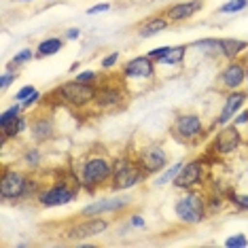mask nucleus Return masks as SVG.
<instances>
[{"label": "nucleus", "mask_w": 248, "mask_h": 248, "mask_svg": "<svg viewBox=\"0 0 248 248\" xmlns=\"http://www.w3.org/2000/svg\"><path fill=\"white\" fill-rule=\"evenodd\" d=\"M174 214L178 217V221L185 225H197L206 218L208 214V200L202 191L197 189H187L183 197H178L174 204Z\"/></svg>", "instance_id": "f257e3e1"}, {"label": "nucleus", "mask_w": 248, "mask_h": 248, "mask_svg": "<svg viewBox=\"0 0 248 248\" xmlns=\"http://www.w3.org/2000/svg\"><path fill=\"white\" fill-rule=\"evenodd\" d=\"M146 172L140 168L138 159L123 155L112 161V176H110V189L112 191H125L140 185L144 180Z\"/></svg>", "instance_id": "f03ea898"}, {"label": "nucleus", "mask_w": 248, "mask_h": 248, "mask_svg": "<svg viewBox=\"0 0 248 248\" xmlns=\"http://www.w3.org/2000/svg\"><path fill=\"white\" fill-rule=\"evenodd\" d=\"M112 176V163L102 155L89 157L83 161L81 166V176H78V187H83L85 191H93L100 185H104L106 180H110Z\"/></svg>", "instance_id": "7ed1b4c3"}, {"label": "nucleus", "mask_w": 248, "mask_h": 248, "mask_svg": "<svg viewBox=\"0 0 248 248\" xmlns=\"http://www.w3.org/2000/svg\"><path fill=\"white\" fill-rule=\"evenodd\" d=\"M95 87L93 83H81V81H66L55 89V98H60L64 104L72 106V108H85V106L93 104L95 100Z\"/></svg>", "instance_id": "20e7f679"}, {"label": "nucleus", "mask_w": 248, "mask_h": 248, "mask_svg": "<svg viewBox=\"0 0 248 248\" xmlns=\"http://www.w3.org/2000/svg\"><path fill=\"white\" fill-rule=\"evenodd\" d=\"M32 193V180L15 168H4L0 178V195L2 200H21Z\"/></svg>", "instance_id": "39448f33"}, {"label": "nucleus", "mask_w": 248, "mask_h": 248, "mask_svg": "<svg viewBox=\"0 0 248 248\" xmlns=\"http://www.w3.org/2000/svg\"><path fill=\"white\" fill-rule=\"evenodd\" d=\"M206 132L204 121L193 112L187 115H176V119L172 123V136L180 140V142H195L197 138H202Z\"/></svg>", "instance_id": "423d86ee"}, {"label": "nucleus", "mask_w": 248, "mask_h": 248, "mask_svg": "<svg viewBox=\"0 0 248 248\" xmlns=\"http://www.w3.org/2000/svg\"><path fill=\"white\" fill-rule=\"evenodd\" d=\"M75 197H77V189H72L70 183H55L51 187L43 189L36 195V202L43 208H55V206L70 204Z\"/></svg>", "instance_id": "0eeeda50"}, {"label": "nucleus", "mask_w": 248, "mask_h": 248, "mask_svg": "<svg viewBox=\"0 0 248 248\" xmlns=\"http://www.w3.org/2000/svg\"><path fill=\"white\" fill-rule=\"evenodd\" d=\"M242 144V134L238 132V125L233 123H227V125H221V129L217 132L212 144H210V151L214 155H229L233 153L235 149H240Z\"/></svg>", "instance_id": "6e6552de"}, {"label": "nucleus", "mask_w": 248, "mask_h": 248, "mask_svg": "<svg viewBox=\"0 0 248 248\" xmlns=\"http://www.w3.org/2000/svg\"><path fill=\"white\" fill-rule=\"evenodd\" d=\"M125 100H127V93L123 92V87L104 83V85H100L95 89L93 106L100 110H117V108H123V106H125Z\"/></svg>", "instance_id": "1a4fd4ad"}, {"label": "nucleus", "mask_w": 248, "mask_h": 248, "mask_svg": "<svg viewBox=\"0 0 248 248\" xmlns=\"http://www.w3.org/2000/svg\"><path fill=\"white\" fill-rule=\"evenodd\" d=\"M136 159L146 174H157V172L166 170V166H168V155L159 144H149L144 149H140Z\"/></svg>", "instance_id": "9d476101"}, {"label": "nucleus", "mask_w": 248, "mask_h": 248, "mask_svg": "<svg viewBox=\"0 0 248 248\" xmlns=\"http://www.w3.org/2000/svg\"><path fill=\"white\" fill-rule=\"evenodd\" d=\"M204 161L202 159H193V161H187L183 163V168H180L178 176L174 178V185H176L178 189H195L202 185V180H204Z\"/></svg>", "instance_id": "9b49d317"}, {"label": "nucleus", "mask_w": 248, "mask_h": 248, "mask_svg": "<svg viewBox=\"0 0 248 248\" xmlns=\"http://www.w3.org/2000/svg\"><path fill=\"white\" fill-rule=\"evenodd\" d=\"M108 229V221L106 218H100V217H92V218H85V221H78L77 225L66 231V238L70 240H87V238H93V235H100Z\"/></svg>", "instance_id": "f8f14e48"}, {"label": "nucleus", "mask_w": 248, "mask_h": 248, "mask_svg": "<svg viewBox=\"0 0 248 248\" xmlns=\"http://www.w3.org/2000/svg\"><path fill=\"white\" fill-rule=\"evenodd\" d=\"M246 83V66L238 60H231L218 75V85L227 92H235Z\"/></svg>", "instance_id": "ddd939ff"}, {"label": "nucleus", "mask_w": 248, "mask_h": 248, "mask_svg": "<svg viewBox=\"0 0 248 248\" xmlns=\"http://www.w3.org/2000/svg\"><path fill=\"white\" fill-rule=\"evenodd\" d=\"M129 204H132L129 197H106V200H98L85 206L81 210V217H102V214H108V212H121Z\"/></svg>", "instance_id": "4468645a"}, {"label": "nucleus", "mask_w": 248, "mask_h": 248, "mask_svg": "<svg viewBox=\"0 0 248 248\" xmlns=\"http://www.w3.org/2000/svg\"><path fill=\"white\" fill-rule=\"evenodd\" d=\"M155 60H151L149 55H138V58L129 60L123 66V77L127 78H153L155 77Z\"/></svg>", "instance_id": "2eb2a0df"}, {"label": "nucleus", "mask_w": 248, "mask_h": 248, "mask_svg": "<svg viewBox=\"0 0 248 248\" xmlns=\"http://www.w3.org/2000/svg\"><path fill=\"white\" fill-rule=\"evenodd\" d=\"M246 98H248V92H240V89L229 92L227 98H225V106H223L221 115H218V119H217V125H227L229 121H233V117L238 115L242 110V106L246 104Z\"/></svg>", "instance_id": "dca6fc26"}, {"label": "nucleus", "mask_w": 248, "mask_h": 248, "mask_svg": "<svg viewBox=\"0 0 248 248\" xmlns=\"http://www.w3.org/2000/svg\"><path fill=\"white\" fill-rule=\"evenodd\" d=\"M202 7H204V0H187V2L172 4V7L166 11V19L170 21V24H172V21H185V19H191Z\"/></svg>", "instance_id": "f3484780"}, {"label": "nucleus", "mask_w": 248, "mask_h": 248, "mask_svg": "<svg viewBox=\"0 0 248 248\" xmlns=\"http://www.w3.org/2000/svg\"><path fill=\"white\" fill-rule=\"evenodd\" d=\"M30 138L34 140V142H47L49 138H53V132H55V127H53V123L49 117H36L34 121L30 123Z\"/></svg>", "instance_id": "a211bd4d"}, {"label": "nucleus", "mask_w": 248, "mask_h": 248, "mask_svg": "<svg viewBox=\"0 0 248 248\" xmlns=\"http://www.w3.org/2000/svg\"><path fill=\"white\" fill-rule=\"evenodd\" d=\"M248 49V43L246 41H240V38H221V51H223V58L231 60H238L242 53Z\"/></svg>", "instance_id": "6ab92c4d"}, {"label": "nucleus", "mask_w": 248, "mask_h": 248, "mask_svg": "<svg viewBox=\"0 0 248 248\" xmlns=\"http://www.w3.org/2000/svg\"><path fill=\"white\" fill-rule=\"evenodd\" d=\"M191 47H193L195 51L208 55V58H218V55H223L221 38H202V41H195Z\"/></svg>", "instance_id": "aec40b11"}, {"label": "nucleus", "mask_w": 248, "mask_h": 248, "mask_svg": "<svg viewBox=\"0 0 248 248\" xmlns=\"http://www.w3.org/2000/svg\"><path fill=\"white\" fill-rule=\"evenodd\" d=\"M168 26H170V21L166 17H153L138 28V34L142 38H149V36H155V34H159V32L168 30Z\"/></svg>", "instance_id": "412c9836"}, {"label": "nucleus", "mask_w": 248, "mask_h": 248, "mask_svg": "<svg viewBox=\"0 0 248 248\" xmlns=\"http://www.w3.org/2000/svg\"><path fill=\"white\" fill-rule=\"evenodd\" d=\"M64 47V41L58 36H51V38H45L36 45V58H49V55H55L60 49Z\"/></svg>", "instance_id": "4be33fe9"}, {"label": "nucleus", "mask_w": 248, "mask_h": 248, "mask_svg": "<svg viewBox=\"0 0 248 248\" xmlns=\"http://www.w3.org/2000/svg\"><path fill=\"white\" fill-rule=\"evenodd\" d=\"M185 55H187V47L185 45H176V47H170V51L166 53L159 64L161 66H180L185 62Z\"/></svg>", "instance_id": "5701e85b"}, {"label": "nucleus", "mask_w": 248, "mask_h": 248, "mask_svg": "<svg viewBox=\"0 0 248 248\" xmlns=\"http://www.w3.org/2000/svg\"><path fill=\"white\" fill-rule=\"evenodd\" d=\"M21 119V104H13L11 108H7L2 112V117H0V129H4V127H9V125H13L15 121H19Z\"/></svg>", "instance_id": "b1692460"}, {"label": "nucleus", "mask_w": 248, "mask_h": 248, "mask_svg": "<svg viewBox=\"0 0 248 248\" xmlns=\"http://www.w3.org/2000/svg\"><path fill=\"white\" fill-rule=\"evenodd\" d=\"M180 168H183V161H176V163H174V166H170L166 172L161 174L159 178L155 180V185H157V187H163V185H168V183H174V178L178 176Z\"/></svg>", "instance_id": "393cba45"}, {"label": "nucleus", "mask_w": 248, "mask_h": 248, "mask_svg": "<svg viewBox=\"0 0 248 248\" xmlns=\"http://www.w3.org/2000/svg\"><path fill=\"white\" fill-rule=\"evenodd\" d=\"M246 7H248V0H227V2L218 9V13H223V15L240 13V11H244Z\"/></svg>", "instance_id": "a878e982"}, {"label": "nucleus", "mask_w": 248, "mask_h": 248, "mask_svg": "<svg viewBox=\"0 0 248 248\" xmlns=\"http://www.w3.org/2000/svg\"><path fill=\"white\" fill-rule=\"evenodd\" d=\"M225 246L227 248H246L248 246V238L244 233H235V235H231V238L225 240Z\"/></svg>", "instance_id": "bb28decb"}, {"label": "nucleus", "mask_w": 248, "mask_h": 248, "mask_svg": "<svg viewBox=\"0 0 248 248\" xmlns=\"http://www.w3.org/2000/svg\"><path fill=\"white\" fill-rule=\"evenodd\" d=\"M34 55H36V53H32V49H21L19 53L13 55V64H15V66L26 64V62H30L32 58H34Z\"/></svg>", "instance_id": "cd10ccee"}, {"label": "nucleus", "mask_w": 248, "mask_h": 248, "mask_svg": "<svg viewBox=\"0 0 248 248\" xmlns=\"http://www.w3.org/2000/svg\"><path fill=\"white\" fill-rule=\"evenodd\" d=\"M75 78L77 81H81V83H95L98 81V72L95 70H81Z\"/></svg>", "instance_id": "c85d7f7f"}, {"label": "nucleus", "mask_w": 248, "mask_h": 248, "mask_svg": "<svg viewBox=\"0 0 248 248\" xmlns=\"http://www.w3.org/2000/svg\"><path fill=\"white\" fill-rule=\"evenodd\" d=\"M34 92H36V89L32 87V85H26V87H21L19 92L15 93V102H19V104H21V102H26V100L30 98V95L34 93Z\"/></svg>", "instance_id": "c756f323"}, {"label": "nucleus", "mask_w": 248, "mask_h": 248, "mask_svg": "<svg viewBox=\"0 0 248 248\" xmlns=\"http://www.w3.org/2000/svg\"><path fill=\"white\" fill-rule=\"evenodd\" d=\"M117 62H119V51H112V53H108V55H106V58L102 60V68H104V70L115 68Z\"/></svg>", "instance_id": "7c9ffc66"}, {"label": "nucleus", "mask_w": 248, "mask_h": 248, "mask_svg": "<svg viewBox=\"0 0 248 248\" xmlns=\"http://www.w3.org/2000/svg\"><path fill=\"white\" fill-rule=\"evenodd\" d=\"M231 202L240 208V210H248V195H240V193H231Z\"/></svg>", "instance_id": "2f4dec72"}, {"label": "nucleus", "mask_w": 248, "mask_h": 248, "mask_svg": "<svg viewBox=\"0 0 248 248\" xmlns=\"http://www.w3.org/2000/svg\"><path fill=\"white\" fill-rule=\"evenodd\" d=\"M170 51V47H159V49H153V51H149V58L151 60H155L157 64H159V62L166 58V53Z\"/></svg>", "instance_id": "473e14b6"}, {"label": "nucleus", "mask_w": 248, "mask_h": 248, "mask_svg": "<svg viewBox=\"0 0 248 248\" xmlns=\"http://www.w3.org/2000/svg\"><path fill=\"white\" fill-rule=\"evenodd\" d=\"M110 9L108 2H102V4H93L92 9H87V15H98V13H106Z\"/></svg>", "instance_id": "72a5a7b5"}, {"label": "nucleus", "mask_w": 248, "mask_h": 248, "mask_svg": "<svg viewBox=\"0 0 248 248\" xmlns=\"http://www.w3.org/2000/svg\"><path fill=\"white\" fill-rule=\"evenodd\" d=\"M38 100H41V92H38V89H36V92L32 93L30 98L26 100V102H21V108H32V104H36Z\"/></svg>", "instance_id": "f704fd0d"}, {"label": "nucleus", "mask_w": 248, "mask_h": 248, "mask_svg": "<svg viewBox=\"0 0 248 248\" xmlns=\"http://www.w3.org/2000/svg\"><path fill=\"white\" fill-rule=\"evenodd\" d=\"M13 81H15V72L7 70V72H4V75H2V78H0V85H2V89H7V87L11 85V83H13Z\"/></svg>", "instance_id": "c9c22d12"}, {"label": "nucleus", "mask_w": 248, "mask_h": 248, "mask_svg": "<svg viewBox=\"0 0 248 248\" xmlns=\"http://www.w3.org/2000/svg\"><path fill=\"white\" fill-rule=\"evenodd\" d=\"M26 161L32 163V166H38V161H41V155H38V151L36 149L28 151V153H26Z\"/></svg>", "instance_id": "e433bc0d"}, {"label": "nucleus", "mask_w": 248, "mask_h": 248, "mask_svg": "<svg viewBox=\"0 0 248 248\" xmlns=\"http://www.w3.org/2000/svg\"><path fill=\"white\" fill-rule=\"evenodd\" d=\"M244 123H248V110H242L238 112V117H233V125H244Z\"/></svg>", "instance_id": "4c0bfd02"}, {"label": "nucleus", "mask_w": 248, "mask_h": 248, "mask_svg": "<svg viewBox=\"0 0 248 248\" xmlns=\"http://www.w3.org/2000/svg\"><path fill=\"white\" fill-rule=\"evenodd\" d=\"M129 225H132V227H140V229H142L144 227V218L140 217V214H134V217L129 218Z\"/></svg>", "instance_id": "58836bf2"}, {"label": "nucleus", "mask_w": 248, "mask_h": 248, "mask_svg": "<svg viewBox=\"0 0 248 248\" xmlns=\"http://www.w3.org/2000/svg\"><path fill=\"white\" fill-rule=\"evenodd\" d=\"M78 36H81V30H78V28H70V30L66 32V41H75Z\"/></svg>", "instance_id": "ea45409f"}, {"label": "nucleus", "mask_w": 248, "mask_h": 248, "mask_svg": "<svg viewBox=\"0 0 248 248\" xmlns=\"http://www.w3.org/2000/svg\"><path fill=\"white\" fill-rule=\"evenodd\" d=\"M246 92H248V68H246Z\"/></svg>", "instance_id": "a19ab883"}, {"label": "nucleus", "mask_w": 248, "mask_h": 248, "mask_svg": "<svg viewBox=\"0 0 248 248\" xmlns=\"http://www.w3.org/2000/svg\"><path fill=\"white\" fill-rule=\"evenodd\" d=\"M19 2H30V0H19Z\"/></svg>", "instance_id": "79ce46f5"}]
</instances>
